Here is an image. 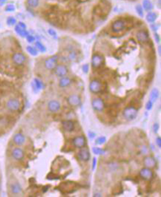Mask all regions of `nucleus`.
Listing matches in <instances>:
<instances>
[{
	"label": "nucleus",
	"mask_w": 161,
	"mask_h": 197,
	"mask_svg": "<svg viewBox=\"0 0 161 197\" xmlns=\"http://www.w3.org/2000/svg\"><path fill=\"white\" fill-rule=\"evenodd\" d=\"M127 28L126 21L123 19H117L111 24V31L114 33H119L123 32Z\"/></svg>",
	"instance_id": "1"
},
{
	"label": "nucleus",
	"mask_w": 161,
	"mask_h": 197,
	"mask_svg": "<svg viewBox=\"0 0 161 197\" xmlns=\"http://www.w3.org/2000/svg\"><path fill=\"white\" fill-rule=\"evenodd\" d=\"M137 115H138V110H137V108L133 106V105L126 107L124 110L122 111L123 118L128 122L134 121L137 118Z\"/></svg>",
	"instance_id": "2"
},
{
	"label": "nucleus",
	"mask_w": 161,
	"mask_h": 197,
	"mask_svg": "<svg viewBox=\"0 0 161 197\" xmlns=\"http://www.w3.org/2000/svg\"><path fill=\"white\" fill-rule=\"evenodd\" d=\"M105 63V57L102 54L93 53L91 57V66L93 68H101Z\"/></svg>",
	"instance_id": "3"
},
{
	"label": "nucleus",
	"mask_w": 161,
	"mask_h": 197,
	"mask_svg": "<svg viewBox=\"0 0 161 197\" xmlns=\"http://www.w3.org/2000/svg\"><path fill=\"white\" fill-rule=\"evenodd\" d=\"M11 61L14 65L21 66L25 64V62L27 61V56H25V54H23V52H16L11 56Z\"/></svg>",
	"instance_id": "4"
},
{
	"label": "nucleus",
	"mask_w": 161,
	"mask_h": 197,
	"mask_svg": "<svg viewBox=\"0 0 161 197\" xmlns=\"http://www.w3.org/2000/svg\"><path fill=\"white\" fill-rule=\"evenodd\" d=\"M58 60H59V56L57 55H53L50 57L47 58L44 63V68H46L47 70H53L55 67L57 65Z\"/></svg>",
	"instance_id": "5"
},
{
	"label": "nucleus",
	"mask_w": 161,
	"mask_h": 197,
	"mask_svg": "<svg viewBox=\"0 0 161 197\" xmlns=\"http://www.w3.org/2000/svg\"><path fill=\"white\" fill-rule=\"evenodd\" d=\"M89 90L92 93H99L102 90V84L99 80L93 79L89 84Z\"/></svg>",
	"instance_id": "6"
},
{
	"label": "nucleus",
	"mask_w": 161,
	"mask_h": 197,
	"mask_svg": "<svg viewBox=\"0 0 161 197\" xmlns=\"http://www.w3.org/2000/svg\"><path fill=\"white\" fill-rule=\"evenodd\" d=\"M54 70V73L55 75L57 76V77L61 78V77H63L64 76H67V74L68 73V67L66 66L64 64H59L55 67Z\"/></svg>",
	"instance_id": "7"
},
{
	"label": "nucleus",
	"mask_w": 161,
	"mask_h": 197,
	"mask_svg": "<svg viewBox=\"0 0 161 197\" xmlns=\"http://www.w3.org/2000/svg\"><path fill=\"white\" fill-rule=\"evenodd\" d=\"M6 106H7V110H11V111H18L20 109L21 103L16 98H10L7 101Z\"/></svg>",
	"instance_id": "8"
},
{
	"label": "nucleus",
	"mask_w": 161,
	"mask_h": 197,
	"mask_svg": "<svg viewBox=\"0 0 161 197\" xmlns=\"http://www.w3.org/2000/svg\"><path fill=\"white\" fill-rule=\"evenodd\" d=\"M136 39L140 43H146L150 41V35L147 30H140L135 35Z\"/></svg>",
	"instance_id": "9"
},
{
	"label": "nucleus",
	"mask_w": 161,
	"mask_h": 197,
	"mask_svg": "<svg viewBox=\"0 0 161 197\" xmlns=\"http://www.w3.org/2000/svg\"><path fill=\"white\" fill-rule=\"evenodd\" d=\"M91 104H92V107L95 111L102 112L103 111V110L105 109V101L101 97H97V98L93 99Z\"/></svg>",
	"instance_id": "10"
},
{
	"label": "nucleus",
	"mask_w": 161,
	"mask_h": 197,
	"mask_svg": "<svg viewBox=\"0 0 161 197\" xmlns=\"http://www.w3.org/2000/svg\"><path fill=\"white\" fill-rule=\"evenodd\" d=\"M154 176V173L152 172V170L148 167H143L140 170V176L141 179H144V180H147L149 181L151 179H152Z\"/></svg>",
	"instance_id": "11"
},
{
	"label": "nucleus",
	"mask_w": 161,
	"mask_h": 197,
	"mask_svg": "<svg viewBox=\"0 0 161 197\" xmlns=\"http://www.w3.org/2000/svg\"><path fill=\"white\" fill-rule=\"evenodd\" d=\"M67 102L71 106L77 107V106H79L82 103V98L77 94H72L70 96H68L67 98Z\"/></svg>",
	"instance_id": "12"
},
{
	"label": "nucleus",
	"mask_w": 161,
	"mask_h": 197,
	"mask_svg": "<svg viewBox=\"0 0 161 197\" xmlns=\"http://www.w3.org/2000/svg\"><path fill=\"white\" fill-rule=\"evenodd\" d=\"M78 157L80 160L83 162L89 161L90 158V152L89 149L86 147L80 148V151L78 152Z\"/></svg>",
	"instance_id": "13"
},
{
	"label": "nucleus",
	"mask_w": 161,
	"mask_h": 197,
	"mask_svg": "<svg viewBox=\"0 0 161 197\" xmlns=\"http://www.w3.org/2000/svg\"><path fill=\"white\" fill-rule=\"evenodd\" d=\"M24 151L19 147H15L11 151V156L16 161H21L24 158Z\"/></svg>",
	"instance_id": "14"
},
{
	"label": "nucleus",
	"mask_w": 161,
	"mask_h": 197,
	"mask_svg": "<svg viewBox=\"0 0 161 197\" xmlns=\"http://www.w3.org/2000/svg\"><path fill=\"white\" fill-rule=\"evenodd\" d=\"M61 103L57 100H51L48 103V109L52 113H57L61 110Z\"/></svg>",
	"instance_id": "15"
},
{
	"label": "nucleus",
	"mask_w": 161,
	"mask_h": 197,
	"mask_svg": "<svg viewBox=\"0 0 161 197\" xmlns=\"http://www.w3.org/2000/svg\"><path fill=\"white\" fill-rule=\"evenodd\" d=\"M72 143H73V145L77 148H82L83 147H86V139L83 135L77 136L73 139Z\"/></svg>",
	"instance_id": "16"
},
{
	"label": "nucleus",
	"mask_w": 161,
	"mask_h": 197,
	"mask_svg": "<svg viewBox=\"0 0 161 197\" xmlns=\"http://www.w3.org/2000/svg\"><path fill=\"white\" fill-rule=\"evenodd\" d=\"M31 85H32V90H33V91L35 93H38L39 90H43L44 88V85L43 81H40L38 78L33 79V81L31 84Z\"/></svg>",
	"instance_id": "17"
},
{
	"label": "nucleus",
	"mask_w": 161,
	"mask_h": 197,
	"mask_svg": "<svg viewBox=\"0 0 161 197\" xmlns=\"http://www.w3.org/2000/svg\"><path fill=\"white\" fill-rule=\"evenodd\" d=\"M143 164L145 166V167H148V168H155L156 167L157 162L155 159L154 157L152 156H147L144 158L143 159Z\"/></svg>",
	"instance_id": "18"
},
{
	"label": "nucleus",
	"mask_w": 161,
	"mask_h": 197,
	"mask_svg": "<svg viewBox=\"0 0 161 197\" xmlns=\"http://www.w3.org/2000/svg\"><path fill=\"white\" fill-rule=\"evenodd\" d=\"M12 140H13V143L15 145H17V146H22V145H23V144L25 143L26 138L21 133H17V134H15L14 136H13Z\"/></svg>",
	"instance_id": "19"
},
{
	"label": "nucleus",
	"mask_w": 161,
	"mask_h": 197,
	"mask_svg": "<svg viewBox=\"0 0 161 197\" xmlns=\"http://www.w3.org/2000/svg\"><path fill=\"white\" fill-rule=\"evenodd\" d=\"M58 84H59V86L61 88H63V89L64 88H67L68 86L71 85L72 79L69 76H64L63 77L60 78Z\"/></svg>",
	"instance_id": "20"
},
{
	"label": "nucleus",
	"mask_w": 161,
	"mask_h": 197,
	"mask_svg": "<svg viewBox=\"0 0 161 197\" xmlns=\"http://www.w3.org/2000/svg\"><path fill=\"white\" fill-rule=\"evenodd\" d=\"M62 127H63V129H64L65 131L72 132V131L74 130L75 125H74V122H73V121L67 120V121L62 122Z\"/></svg>",
	"instance_id": "21"
},
{
	"label": "nucleus",
	"mask_w": 161,
	"mask_h": 197,
	"mask_svg": "<svg viewBox=\"0 0 161 197\" xmlns=\"http://www.w3.org/2000/svg\"><path fill=\"white\" fill-rule=\"evenodd\" d=\"M145 19H146L147 23H155V21L157 20L158 14L155 11H148L146 14V16H145Z\"/></svg>",
	"instance_id": "22"
},
{
	"label": "nucleus",
	"mask_w": 161,
	"mask_h": 197,
	"mask_svg": "<svg viewBox=\"0 0 161 197\" xmlns=\"http://www.w3.org/2000/svg\"><path fill=\"white\" fill-rule=\"evenodd\" d=\"M14 27L15 32H16V34H17L18 36H19L20 37H22V38H26V36L29 34V32L28 31H27V29L22 28H20L18 24H15Z\"/></svg>",
	"instance_id": "23"
},
{
	"label": "nucleus",
	"mask_w": 161,
	"mask_h": 197,
	"mask_svg": "<svg viewBox=\"0 0 161 197\" xmlns=\"http://www.w3.org/2000/svg\"><path fill=\"white\" fill-rule=\"evenodd\" d=\"M22 186L18 182L12 183L11 185V191L13 195H19L22 192Z\"/></svg>",
	"instance_id": "24"
},
{
	"label": "nucleus",
	"mask_w": 161,
	"mask_h": 197,
	"mask_svg": "<svg viewBox=\"0 0 161 197\" xmlns=\"http://www.w3.org/2000/svg\"><path fill=\"white\" fill-rule=\"evenodd\" d=\"M159 96H160V91H159L157 88L152 89V90L151 91L150 93V101L151 102L154 103V102H155L158 100Z\"/></svg>",
	"instance_id": "25"
},
{
	"label": "nucleus",
	"mask_w": 161,
	"mask_h": 197,
	"mask_svg": "<svg viewBox=\"0 0 161 197\" xmlns=\"http://www.w3.org/2000/svg\"><path fill=\"white\" fill-rule=\"evenodd\" d=\"M141 6L143 7V10L145 11H151L153 9V4L151 2V0H143Z\"/></svg>",
	"instance_id": "26"
},
{
	"label": "nucleus",
	"mask_w": 161,
	"mask_h": 197,
	"mask_svg": "<svg viewBox=\"0 0 161 197\" xmlns=\"http://www.w3.org/2000/svg\"><path fill=\"white\" fill-rule=\"evenodd\" d=\"M40 3V0H26V4L29 8L36 9V7H39Z\"/></svg>",
	"instance_id": "27"
},
{
	"label": "nucleus",
	"mask_w": 161,
	"mask_h": 197,
	"mask_svg": "<svg viewBox=\"0 0 161 197\" xmlns=\"http://www.w3.org/2000/svg\"><path fill=\"white\" fill-rule=\"evenodd\" d=\"M35 47H36V49H37L38 52H42V53L46 52L47 48L44 46V43H42V42H40L39 40H36V41H35Z\"/></svg>",
	"instance_id": "28"
},
{
	"label": "nucleus",
	"mask_w": 161,
	"mask_h": 197,
	"mask_svg": "<svg viewBox=\"0 0 161 197\" xmlns=\"http://www.w3.org/2000/svg\"><path fill=\"white\" fill-rule=\"evenodd\" d=\"M26 50L32 56H36L38 55V53H39V52L36 49V47L31 46V45H28V46L26 47Z\"/></svg>",
	"instance_id": "29"
},
{
	"label": "nucleus",
	"mask_w": 161,
	"mask_h": 197,
	"mask_svg": "<svg viewBox=\"0 0 161 197\" xmlns=\"http://www.w3.org/2000/svg\"><path fill=\"white\" fill-rule=\"evenodd\" d=\"M78 57L77 52L74 50H71L67 56V60L69 61H75Z\"/></svg>",
	"instance_id": "30"
},
{
	"label": "nucleus",
	"mask_w": 161,
	"mask_h": 197,
	"mask_svg": "<svg viewBox=\"0 0 161 197\" xmlns=\"http://www.w3.org/2000/svg\"><path fill=\"white\" fill-rule=\"evenodd\" d=\"M135 11L137 14L140 16V18H143L144 17V10H143V7L141 6V4H137L135 7Z\"/></svg>",
	"instance_id": "31"
},
{
	"label": "nucleus",
	"mask_w": 161,
	"mask_h": 197,
	"mask_svg": "<svg viewBox=\"0 0 161 197\" xmlns=\"http://www.w3.org/2000/svg\"><path fill=\"white\" fill-rule=\"evenodd\" d=\"M7 26L11 27V26H15V24H17V19L16 18H15L14 16H8L6 20Z\"/></svg>",
	"instance_id": "32"
},
{
	"label": "nucleus",
	"mask_w": 161,
	"mask_h": 197,
	"mask_svg": "<svg viewBox=\"0 0 161 197\" xmlns=\"http://www.w3.org/2000/svg\"><path fill=\"white\" fill-rule=\"evenodd\" d=\"M92 151H93V154H97V155H102V154H105V150H103L102 148H100V147H94L92 148Z\"/></svg>",
	"instance_id": "33"
},
{
	"label": "nucleus",
	"mask_w": 161,
	"mask_h": 197,
	"mask_svg": "<svg viewBox=\"0 0 161 197\" xmlns=\"http://www.w3.org/2000/svg\"><path fill=\"white\" fill-rule=\"evenodd\" d=\"M5 11L6 12H14L15 11V4L13 3H8L6 5V7H5Z\"/></svg>",
	"instance_id": "34"
},
{
	"label": "nucleus",
	"mask_w": 161,
	"mask_h": 197,
	"mask_svg": "<svg viewBox=\"0 0 161 197\" xmlns=\"http://www.w3.org/2000/svg\"><path fill=\"white\" fill-rule=\"evenodd\" d=\"M106 142V138L105 136H100L97 138L96 141H95V143H96L97 145H102V144L105 143Z\"/></svg>",
	"instance_id": "35"
},
{
	"label": "nucleus",
	"mask_w": 161,
	"mask_h": 197,
	"mask_svg": "<svg viewBox=\"0 0 161 197\" xmlns=\"http://www.w3.org/2000/svg\"><path fill=\"white\" fill-rule=\"evenodd\" d=\"M36 36H34L33 35H32V34H30L29 33L28 36H26V40H27V42L29 43H34L35 41H36Z\"/></svg>",
	"instance_id": "36"
},
{
	"label": "nucleus",
	"mask_w": 161,
	"mask_h": 197,
	"mask_svg": "<svg viewBox=\"0 0 161 197\" xmlns=\"http://www.w3.org/2000/svg\"><path fill=\"white\" fill-rule=\"evenodd\" d=\"M48 35H50L51 36H53L54 39H57V34L56 32V31L53 28L48 29Z\"/></svg>",
	"instance_id": "37"
},
{
	"label": "nucleus",
	"mask_w": 161,
	"mask_h": 197,
	"mask_svg": "<svg viewBox=\"0 0 161 197\" xmlns=\"http://www.w3.org/2000/svg\"><path fill=\"white\" fill-rule=\"evenodd\" d=\"M82 69L84 73H88L89 72V70H90V65L89 64H84V65L82 66Z\"/></svg>",
	"instance_id": "38"
},
{
	"label": "nucleus",
	"mask_w": 161,
	"mask_h": 197,
	"mask_svg": "<svg viewBox=\"0 0 161 197\" xmlns=\"http://www.w3.org/2000/svg\"><path fill=\"white\" fill-rule=\"evenodd\" d=\"M159 28H160V26L158 25V24H155V23H151V31H152V32H156L158 30H159Z\"/></svg>",
	"instance_id": "39"
},
{
	"label": "nucleus",
	"mask_w": 161,
	"mask_h": 197,
	"mask_svg": "<svg viewBox=\"0 0 161 197\" xmlns=\"http://www.w3.org/2000/svg\"><path fill=\"white\" fill-rule=\"evenodd\" d=\"M152 107H153V102H151V101L149 100L147 103H146V110L149 111L151 110H152Z\"/></svg>",
	"instance_id": "40"
},
{
	"label": "nucleus",
	"mask_w": 161,
	"mask_h": 197,
	"mask_svg": "<svg viewBox=\"0 0 161 197\" xmlns=\"http://www.w3.org/2000/svg\"><path fill=\"white\" fill-rule=\"evenodd\" d=\"M154 37L155 40V42L157 43V44H160V35H159L157 32H155Z\"/></svg>",
	"instance_id": "41"
},
{
	"label": "nucleus",
	"mask_w": 161,
	"mask_h": 197,
	"mask_svg": "<svg viewBox=\"0 0 161 197\" xmlns=\"http://www.w3.org/2000/svg\"><path fill=\"white\" fill-rule=\"evenodd\" d=\"M159 129H160V125H159V123H157V122L154 123V125H153V130H154V132L158 133Z\"/></svg>",
	"instance_id": "42"
},
{
	"label": "nucleus",
	"mask_w": 161,
	"mask_h": 197,
	"mask_svg": "<svg viewBox=\"0 0 161 197\" xmlns=\"http://www.w3.org/2000/svg\"><path fill=\"white\" fill-rule=\"evenodd\" d=\"M96 166H97V158L94 157L93 158V162H92V170H93V171L95 170Z\"/></svg>",
	"instance_id": "43"
},
{
	"label": "nucleus",
	"mask_w": 161,
	"mask_h": 197,
	"mask_svg": "<svg viewBox=\"0 0 161 197\" xmlns=\"http://www.w3.org/2000/svg\"><path fill=\"white\" fill-rule=\"evenodd\" d=\"M155 143H156V145H157V147H159V148H160L161 147V138L160 136L156 138V139H155Z\"/></svg>",
	"instance_id": "44"
},
{
	"label": "nucleus",
	"mask_w": 161,
	"mask_h": 197,
	"mask_svg": "<svg viewBox=\"0 0 161 197\" xmlns=\"http://www.w3.org/2000/svg\"><path fill=\"white\" fill-rule=\"evenodd\" d=\"M20 28H23V29H27V25H26V23H23V21H19L17 23Z\"/></svg>",
	"instance_id": "45"
},
{
	"label": "nucleus",
	"mask_w": 161,
	"mask_h": 197,
	"mask_svg": "<svg viewBox=\"0 0 161 197\" xmlns=\"http://www.w3.org/2000/svg\"><path fill=\"white\" fill-rule=\"evenodd\" d=\"M88 136H89V138H90V139H93V138H95L96 134H95V133H94V132H92V131H89V132H88Z\"/></svg>",
	"instance_id": "46"
},
{
	"label": "nucleus",
	"mask_w": 161,
	"mask_h": 197,
	"mask_svg": "<svg viewBox=\"0 0 161 197\" xmlns=\"http://www.w3.org/2000/svg\"><path fill=\"white\" fill-rule=\"evenodd\" d=\"M7 3V0H0V7H3Z\"/></svg>",
	"instance_id": "47"
},
{
	"label": "nucleus",
	"mask_w": 161,
	"mask_h": 197,
	"mask_svg": "<svg viewBox=\"0 0 161 197\" xmlns=\"http://www.w3.org/2000/svg\"><path fill=\"white\" fill-rule=\"evenodd\" d=\"M158 54H159V56H161V46H160V44H158Z\"/></svg>",
	"instance_id": "48"
},
{
	"label": "nucleus",
	"mask_w": 161,
	"mask_h": 197,
	"mask_svg": "<svg viewBox=\"0 0 161 197\" xmlns=\"http://www.w3.org/2000/svg\"><path fill=\"white\" fill-rule=\"evenodd\" d=\"M157 6L159 8H160L161 7V0H158L157 1Z\"/></svg>",
	"instance_id": "49"
},
{
	"label": "nucleus",
	"mask_w": 161,
	"mask_h": 197,
	"mask_svg": "<svg viewBox=\"0 0 161 197\" xmlns=\"http://www.w3.org/2000/svg\"><path fill=\"white\" fill-rule=\"evenodd\" d=\"M93 196H94V197H96V196H102V194H100V193L93 194Z\"/></svg>",
	"instance_id": "50"
},
{
	"label": "nucleus",
	"mask_w": 161,
	"mask_h": 197,
	"mask_svg": "<svg viewBox=\"0 0 161 197\" xmlns=\"http://www.w3.org/2000/svg\"><path fill=\"white\" fill-rule=\"evenodd\" d=\"M48 187H48V186H45V187H44V191H43L44 192H46L47 190L48 189Z\"/></svg>",
	"instance_id": "51"
},
{
	"label": "nucleus",
	"mask_w": 161,
	"mask_h": 197,
	"mask_svg": "<svg viewBox=\"0 0 161 197\" xmlns=\"http://www.w3.org/2000/svg\"><path fill=\"white\" fill-rule=\"evenodd\" d=\"M0 26H1V25H0Z\"/></svg>",
	"instance_id": "52"
}]
</instances>
